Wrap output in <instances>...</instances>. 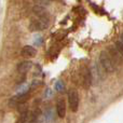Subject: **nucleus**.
Instances as JSON below:
<instances>
[{
	"mask_svg": "<svg viewBox=\"0 0 123 123\" xmlns=\"http://www.w3.org/2000/svg\"><path fill=\"white\" fill-rule=\"evenodd\" d=\"M50 24V17L49 16H41V15H35L30 19L29 23V29L31 31H41L45 28L49 27Z\"/></svg>",
	"mask_w": 123,
	"mask_h": 123,
	"instance_id": "1",
	"label": "nucleus"
},
{
	"mask_svg": "<svg viewBox=\"0 0 123 123\" xmlns=\"http://www.w3.org/2000/svg\"><path fill=\"white\" fill-rule=\"evenodd\" d=\"M99 64L103 66L105 70L107 72H112L115 71L116 66L113 64L112 60H111L110 55H109L108 51H102L99 54Z\"/></svg>",
	"mask_w": 123,
	"mask_h": 123,
	"instance_id": "2",
	"label": "nucleus"
},
{
	"mask_svg": "<svg viewBox=\"0 0 123 123\" xmlns=\"http://www.w3.org/2000/svg\"><path fill=\"white\" fill-rule=\"evenodd\" d=\"M68 103H69V107L71 111L76 112L79 107V94L77 90H69V92H68Z\"/></svg>",
	"mask_w": 123,
	"mask_h": 123,
	"instance_id": "3",
	"label": "nucleus"
},
{
	"mask_svg": "<svg viewBox=\"0 0 123 123\" xmlns=\"http://www.w3.org/2000/svg\"><path fill=\"white\" fill-rule=\"evenodd\" d=\"M81 78H82V86L84 89H89L92 84V74L91 70L84 66L82 68V71H81Z\"/></svg>",
	"mask_w": 123,
	"mask_h": 123,
	"instance_id": "4",
	"label": "nucleus"
},
{
	"mask_svg": "<svg viewBox=\"0 0 123 123\" xmlns=\"http://www.w3.org/2000/svg\"><path fill=\"white\" fill-rule=\"evenodd\" d=\"M108 52H109V55H110L111 60H112V62H113V64H115V66L121 65L122 61H123V56L121 55V53L117 50V48L111 47L110 49L108 50Z\"/></svg>",
	"mask_w": 123,
	"mask_h": 123,
	"instance_id": "5",
	"label": "nucleus"
},
{
	"mask_svg": "<svg viewBox=\"0 0 123 123\" xmlns=\"http://www.w3.org/2000/svg\"><path fill=\"white\" fill-rule=\"evenodd\" d=\"M27 99H28V94L27 93H22V94H19V95H16V96H14V97L11 98L10 105L11 106L16 107L17 105L21 104V103L27 102Z\"/></svg>",
	"mask_w": 123,
	"mask_h": 123,
	"instance_id": "6",
	"label": "nucleus"
},
{
	"mask_svg": "<svg viewBox=\"0 0 123 123\" xmlns=\"http://www.w3.org/2000/svg\"><path fill=\"white\" fill-rule=\"evenodd\" d=\"M56 112L60 118H64L66 115V103L64 98H60L56 103Z\"/></svg>",
	"mask_w": 123,
	"mask_h": 123,
	"instance_id": "7",
	"label": "nucleus"
},
{
	"mask_svg": "<svg viewBox=\"0 0 123 123\" xmlns=\"http://www.w3.org/2000/svg\"><path fill=\"white\" fill-rule=\"evenodd\" d=\"M22 56L28 58V57H35L37 54V50L35 48H32L31 45H25V47L22 49Z\"/></svg>",
	"mask_w": 123,
	"mask_h": 123,
	"instance_id": "8",
	"label": "nucleus"
},
{
	"mask_svg": "<svg viewBox=\"0 0 123 123\" xmlns=\"http://www.w3.org/2000/svg\"><path fill=\"white\" fill-rule=\"evenodd\" d=\"M37 119V115L35 112H30V111H26V112L22 113V117L19 122H35Z\"/></svg>",
	"mask_w": 123,
	"mask_h": 123,
	"instance_id": "9",
	"label": "nucleus"
},
{
	"mask_svg": "<svg viewBox=\"0 0 123 123\" xmlns=\"http://www.w3.org/2000/svg\"><path fill=\"white\" fill-rule=\"evenodd\" d=\"M32 67V63L29 61H26V62H23V63L18 64L17 66V71L19 74H26L30 70V68Z\"/></svg>",
	"mask_w": 123,
	"mask_h": 123,
	"instance_id": "10",
	"label": "nucleus"
},
{
	"mask_svg": "<svg viewBox=\"0 0 123 123\" xmlns=\"http://www.w3.org/2000/svg\"><path fill=\"white\" fill-rule=\"evenodd\" d=\"M16 107H17V110H18L21 113L26 112V111L28 110V105H27V103H26V102L21 103V104H18Z\"/></svg>",
	"mask_w": 123,
	"mask_h": 123,
	"instance_id": "11",
	"label": "nucleus"
},
{
	"mask_svg": "<svg viewBox=\"0 0 123 123\" xmlns=\"http://www.w3.org/2000/svg\"><path fill=\"white\" fill-rule=\"evenodd\" d=\"M116 48H117V50L123 56V42H121V41H117V42H116Z\"/></svg>",
	"mask_w": 123,
	"mask_h": 123,
	"instance_id": "12",
	"label": "nucleus"
},
{
	"mask_svg": "<svg viewBox=\"0 0 123 123\" xmlns=\"http://www.w3.org/2000/svg\"><path fill=\"white\" fill-rule=\"evenodd\" d=\"M35 1H36L37 3H39V6H42L43 3H47L49 0H35Z\"/></svg>",
	"mask_w": 123,
	"mask_h": 123,
	"instance_id": "13",
	"label": "nucleus"
},
{
	"mask_svg": "<svg viewBox=\"0 0 123 123\" xmlns=\"http://www.w3.org/2000/svg\"><path fill=\"white\" fill-rule=\"evenodd\" d=\"M120 41H121V42H123V34L121 35V36H120Z\"/></svg>",
	"mask_w": 123,
	"mask_h": 123,
	"instance_id": "14",
	"label": "nucleus"
}]
</instances>
